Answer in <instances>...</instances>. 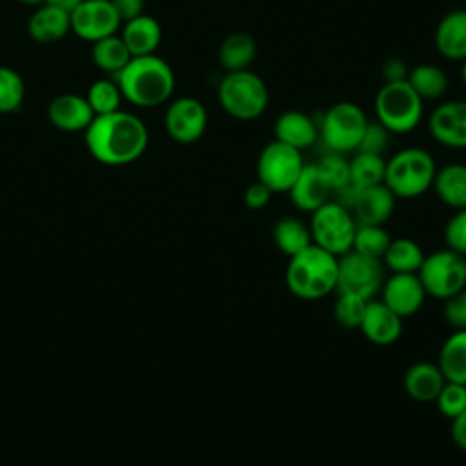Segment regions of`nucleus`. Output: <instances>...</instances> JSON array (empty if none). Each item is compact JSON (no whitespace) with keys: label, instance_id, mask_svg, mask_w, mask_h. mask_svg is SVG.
Returning <instances> with one entry per match:
<instances>
[{"label":"nucleus","instance_id":"nucleus-1","mask_svg":"<svg viewBox=\"0 0 466 466\" xmlns=\"http://www.w3.org/2000/svg\"><path fill=\"white\" fill-rule=\"evenodd\" d=\"M91 157L106 166H126L138 160L149 142L146 124L129 111L96 115L84 131Z\"/></svg>","mask_w":466,"mask_h":466},{"label":"nucleus","instance_id":"nucleus-2","mask_svg":"<svg viewBox=\"0 0 466 466\" xmlns=\"http://www.w3.org/2000/svg\"><path fill=\"white\" fill-rule=\"evenodd\" d=\"M122 96L137 107H157L167 102L175 89V73L158 55L131 56L115 75Z\"/></svg>","mask_w":466,"mask_h":466},{"label":"nucleus","instance_id":"nucleus-3","mask_svg":"<svg viewBox=\"0 0 466 466\" xmlns=\"http://www.w3.org/2000/svg\"><path fill=\"white\" fill-rule=\"evenodd\" d=\"M339 257L309 244L289 257L284 280L289 293L300 300H320L337 291Z\"/></svg>","mask_w":466,"mask_h":466},{"label":"nucleus","instance_id":"nucleus-4","mask_svg":"<svg viewBox=\"0 0 466 466\" xmlns=\"http://www.w3.org/2000/svg\"><path fill=\"white\" fill-rule=\"evenodd\" d=\"M437 171L435 158L424 147H404L386 160L384 186L399 200H413L431 189Z\"/></svg>","mask_w":466,"mask_h":466},{"label":"nucleus","instance_id":"nucleus-5","mask_svg":"<svg viewBox=\"0 0 466 466\" xmlns=\"http://www.w3.org/2000/svg\"><path fill=\"white\" fill-rule=\"evenodd\" d=\"M217 100L226 115L240 122L260 118L269 104V89L251 69L228 71L217 87Z\"/></svg>","mask_w":466,"mask_h":466},{"label":"nucleus","instance_id":"nucleus-6","mask_svg":"<svg viewBox=\"0 0 466 466\" xmlns=\"http://www.w3.org/2000/svg\"><path fill=\"white\" fill-rule=\"evenodd\" d=\"M375 120L391 135H408L419 127L424 115V100L406 80L384 82L373 102Z\"/></svg>","mask_w":466,"mask_h":466},{"label":"nucleus","instance_id":"nucleus-7","mask_svg":"<svg viewBox=\"0 0 466 466\" xmlns=\"http://www.w3.org/2000/svg\"><path fill=\"white\" fill-rule=\"evenodd\" d=\"M311 242L335 257H342L351 251L353 237L357 231V220L353 211L340 200L329 198L320 208L309 213Z\"/></svg>","mask_w":466,"mask_h":466},{"label":"nucleus","instance_id":"nucleus-8","mask_svg":"<svg viewBox=\"0 0 466 466\" xmlns=\"http://www.w3.org/2000/svg\"><path fill=\"white\" fill-rule=\"evenodd\" d=\"M370 118L364 109L350 100L331 104L319 120V138L331 153L357 151Z\"/></svg>","mask_w":466,"mask_h":466},{"label":"nucleus","instance_id":"nucleus-9","mask_svg":"<svg viewBox=\"0 0 466 466\" xmlns=\"http://www.w3.org/2000/svg\"><path fill=\"white\" fill-rule=\"evenodd\" d=\"M428 297L446 300L466 288V257L450 248L424 255L417 271Z\"/></svg>","mask_w":466,"mask_h":466},{"label":"nucleus","instance_id":"nucleus-10","mask_svg":"<svg viewBox=\"0 0 466 466\" xmlns=\"http://www.w3.org/2000/svg\"><path fill=\"white\" fill-rule=\"evenodd\" d=\"M304 167L302 151L273 138L257 158V180L271 189V193H288Z\"/></svg>","mask_w":466,"mask_h":466},{"label":"nucleus","instance_id":"nucleus-11","mask_svg":"<svg viewBox=\"0 0 466 466\" xmlns=\"http://www.w3.org/2000/svg\"><path fill=\"white\" fill-rule=\"evenodd\" d=\"M384 279V266L379 258L360 255L353 249L339 257L337 293H350L371 300L379 295Z\"/></svg>","mask_w":466,"mask_h":466},{"label":"nucleus","instance_id":"nucleus-12","mask_svg":"<svg viewBox=\"0 0 466 466\" xmlns=\"http://www.w3.org/2000/svg\"><path fill=\"white\" fill-rule=\"evenodd\" d=\"M164 127L171 140L178 144L197 142L208 127V111L195 96H178L166 107Z\"/></svg>","mask_w":466,"mask_h":466},{"label":"nucleus","instance_id":"nucleus-13","mask_svg":"<svg viewBox=\"0 0 466 466\" xmlns=\"http://www.w3.org/2000/svg\"><path fill=\"white\" fill-rule=\"evenodd\" d=\"M69 16L71 31L91 44L116 35L122 24L109 0H84Z\"/></svg>","mask_w":466,"mask_h":466},{"label":"nucleus","instance_id":"nucleus-14","mask_svg":"<svg viewBox=\"0 0 466 466\" xmlns=\"http://www.w3.org/2000/svg\"><path fill=\"white\" fill-rule=\"evenodd\" d=\"M380 300L400 319L413 317L424 306L426 291L417 273H390L379 291Z\"/></svg>","mask_w":466,"mask_h":466},{"label":"nucleus","instance_id":"nucleus-15","mask_svg":"<svg viewBox=\"0 0 466 466\" xmlns=\"http://www.w3.org/2000/svg\"><path fill=\"white\" fill-rule=\"evenodd\" d=\"M431 138L450 149H466V100H446L428 116Z\"/></svg>","mask_w":466,"mask_h":466},{"label":"nucleus","instance_id":"nucleus-16","mask_svg":"<svg viewBox=\"0 0 466 466\" xmlns=\"http://www.w3.org/2000/svg\"><path fill=\"white\" fill-rule=\"evenodd\" d=\"M395 195L384 184H377L353 191L350 209L357 224L384 226L395 211Z\"/></svg>","mask_w":466,"mask_h":466},{"label":"nucleus","instance_id":"nucleus-17","mask_svg":"<svg viewBox=\"0 0 466 466\" xmlns=\"http://www.w3.org/2000/svg\"><path fill=\"white\" fill-rule=\"evenodd\" d=\"M402 320L393 313L380 299H371L366 304V311L359 329L375 346H391L402 335Z\"/></svg>","mask_w":466,"mask_h":466},{"label":"nucleus","instance_id":"nucleus-18","mask_svg":"<svg viewBox=\"0 0 466 466\" xmlns=\"http://www.w3.org/2000/svg\"><path fill=\"white\" fill-rule=\"evenodd\" d=\"M288 195L291 204L297 209L311 213L331 198L333 189L315 162V164H304L300 175L289 187Z\"/></svg>","mask_w":466,"mask_h":466},{"label":"nucleus","instance_id":"nucleus-19","mask_svg":"<svg viewBox=\"0 0 466 466\" xmlns=\"http://www.w3.org/2000/svg\"><path fill=\"white\" fill-rule=\"evenodd\" d=\"M47 118L56 129L66 133H75V131H86L87 126L93 122L95 113L89 107L86 96L64 93L55 96L49 102Z\"/></svg>","mask_w":466,"mask_h":466},{"label":"nucleus","instance_id":"nucleus-20","mask_svg":"<svg viewBox=\"0 0 466 466\" xmlns=\"http://www.w3.org/2000/svg\"><path fill=\"white\" fill-rule=\"evenodd\" d=\"M275 138L302 151L319 140V124L300 109L282 111L273 124Z\"/></svg>","mask_w":466,"mask_h":466},{"label":"nucleus","instance_id":"nucleus-21","mask_svg":"<svg viewBox=\"0 0 466 466\" xmlns=\"http://www.w3.org/2000/svg\"><path fill=\"white\" fill-rule=\"evenodd\" d=\"M433 42L441 56L451 62H462L466 58V9L446 13L435 27Z\"/></svg>","mask_w":466,"mask_h":466},{"label":"nucleus","instance_id":"nucleus-22","mask_svg":"<svg viewBox=\"0 0 466 466\" xmlns=\"http://www.w3.org/2000/svg\"><path fill=\"white\" fill-rule=\"evenodd\" d=\"M120 38L124 40L131 56L155 55V51L162 40V27L157 18L142 13L138 16L124 22Z\"/></svg>","mask_w":466,"mask_h":466},{"label":"nucleus","instance_id":"nucleus-23","mask_svg":"<svg viewBox=\"0 0 466 466\" xmlns=\"http://www.w3.org/2000/svg\"><path fill=\"white\" fill-rule=\"evenodd\" d=\"M69 31H71L69 13L58 9L51 4L38 5L27 22V35L38 44L58 42Z\"/></svg>","mask_w":466,"mask_h":466},{"label":"nucleus","instance_id":"nucleus-24","mask_svg":"<svg viewBox=\"0 0 466 466\" xmlns=\"http://www.w3.org/2000/svg\"><path fill=\"white\" fill-rule=\"evenodd\" d=\"M446 379L437 362L419 360L404 373V390L417 402H433Z\"/></svg>","mask_w":466,"mask_h":466},{"label":"nucleus","instance_id":"nucleus-25","mask_svg":"<svg viewBox=\"0 0 466 466\" xmlns=\"http://www.w3.org/2000/svg\"><path fill=\"white\" fill-rule=\"evenodd\" d=\"M431 189L444 206L451 209L466 208V164L451 162L437 167Z\"/></svg>","mask_w":466,"mask_h":466},{"label":"nucleus","instance_id":"nucleus-26","mask_svg":"<svg viewBox=\"0 0 466 466\" xmlns=\"http://www.w3.org/2000/svg\"><path fill=\"white\" fill-rule=\"evenodd\" d=\"M257 40L246 31L229 33L218 46V64L228 71L249 69L257 58Z\"/></svg>","mask_w":466,"mask_h":466},{"label":"nucleus","instance_id":"nucleus-27","mask_svg":"<svg viewBox=\"0 0 466 466\" xmlns=\"http://www.w3.org/2000/svg\"><path fill=\"white\" fill-rule=\"evenodd\" d=\"M437 366L450 382L466 384V329H453L441 344Z\"/></svg>","mask_w":466,"mask_h":466},{"label":"nucleus","instance_id":"nucleus-28","mask_svg":"<svg viewBox=\"0 0 466 466\" xmlns=\"http://www.w3.org/2000/svg\"><path fill=\"white\" fill-rule=\"evenodd\" d=\"M424 260V251L417 240L408 237L391 238L380 262L390 273H417Z\"/></svg>","mask_w":466,"mask_h":466},{"label":"nucleus","instance_id":"nucleus-29","mask_svg":"<svg viewBox=\"0 0 466 466\" xmlns=\"http://www.w3.org/2000/svg\"><path fill=\"white\" fill-rule=\"evenodd\" d=\"M406 82L422 100H439L448 91V75L437 64H417L408 69Z\"/></svg>","mask_w":466,"mask_h":466},{"label":"nucleus","instance_id":"nucleus-30","mask_svg":"<svg viewBox=\"0 0 466 466\" xmlns=\"http://www.w3.org/2000/svg\"><path fill=\"white\" fill-rule=\"evenodd\" d=\"M273 242L288 257H293L313 244L309 226L297 217H282L275 222Z\"/></svg>","mask_w":466,"mask_h":466},{"label":"nucleus","instance_id":"nucleus-31","mask_svg":"<svg viewBox=\"0 0 466 466\" xmlns=\"http://www.w3.org/2000/svg\"><path fill=\"white\" fill-rule=\"evenodd\" d=\"M384 155L357 151L350 158V187L353 191L384 182Z\"/></svg>","mask_w":466,"mask_h":466},{"label":"nucleus","instance_id":"nucleus-32","mask_svg":"<svg viewBox=\"0 0 466 466\" xmlns=\"http://www.w3.org/2000/svg\"><path fill=\"white\" fill-rule=\"evenodd\" d=\"M91 58L98 69L116 75L131 60V55L120 35H111L93 42Z\"/></svg>","mask_w":466,"mask_h":466},{"label":"nucleus","instance_id":"nucleus-33","mask_svg":"<svg viewBox=\"0 0 466 466\" xmlns=\"http://www.w3.org/2000/svg\"><path fill=\"white\" fill-rule=\"evenodd\" d=\"M122 98L124 96L120 93L118 84L115 80H109V78L95 80L87 87V95H86V100H87L89 107L93 109L95 116L118 111L120 104H122Z\"/></svg>","mask_w":466,"mask_h":466},{"label":"nucleus","instance_id":"nucleus-34","mask_svg":"<svg viewBox=\"0 0 466 466\" xmlns=\"http://www.w3.org/2000/svg\"><path fill=\"white\" fill-rule=\"evenodd\" d=\"M391 237L386 231L384 226H373V224H359L355 237H353V246L351 249L371 257V258H382Z\"/></svg>","mask_w":466,"mask_h":466},{"label":"nucleus","instance_id":"nucleus-35","mask_svg":"<svg viewBox=\"0 0 466 466\" xmlns=\"http://www.w3.org/2000/svg\"><path fill=\"white\" fill-rule=\"evenodd\" d=\"M24 80L13 67L0 66V113H15L24 102Z\"/></svg>","mask_w":466,"mask_h":466},{"label":"nucleus","instance_id":"nucleus-36","mask_svg":"<svg viewBox=\"0 0 466 466\" xmlns=\"http://www.w3.org/2000/svg\"><path fill=\"white\" fill-rule=\"evenodd\" d=\"M368 300L350 295V293H337L335 304H333V317L337 324L344 329H359L364 311H366Z\"/></svg>","mask_w":466,"mask_h":466},{"label":"nucleus","instance_id":"nucleus-37","mask_svg":"<svg viewBox=\"0 0 466 466\" xmlns=\"http://www.w3.org/2000/svg\"><path fill=\"white\" fill-rule=\"evenodd\" d=\"M317 166L324 173L326 180L329 182L333 193H340L342 189L350 187V160L340 153L328 151Z\"/></svg>","mask_w":466,"mask_h":466},{"label":"nucleus","instance_id":"nucleus-38","mask_svg":"<svg viewBox=\"0 0 466 466\" xmlns=\"http://www.w3.org/2000/svg\"><path fill=\"white\" fill-rule=\"evenodd\" d=\"M433 402L437 404L441 415L450 420L455 419L466 410V384L446 380Z\"/></svg>","mask_w":466,"mask_h":466},{"label":"nucleus","instance_id":"nucleus-39","mask_svg":"<svg viewBox=\"0 0 466 466\" xmlns=\"http://www.w3.org/2000/svg\"><path fill=\"white\" fill-rule=\"evenodd\" d=\"M446 248L466 257V208L455 209L444 226Z\"/></svg>","mask_w":466,"mask_h":466},{"label":"nucleus","instance_id":"nucleus-40","mask_svg":"<svg viewBox=\"0 0 466 466\" xmlns=\"http://www.w3.org/2000/svg\"><path fill=\"white\" fill-rule=\"evenodd\" d=\"M390 137H391V133L382 124H379L377 120H370L366 129H364V135L360 138V144H359L357 151L384 155V151L390 144Z\"/></svg>","mask_w":466,"mask_h":466},{"label":"nucleus","instance_id":"nucleus-41","mask_svg":"<svg viewBox=\"0 0 466 466\" xmlns=\"http://www.w3.org/2000/svg\"><path fill=\"white\" fill-rule=\"evenodd\" d=\"M442 317L453 329H466V288L442 300Z\"/></svg>","mask_w":466,"mask_h":466},{"label":"nucleus","instance_id":"nucleus-42","mask_svg":"<svg viewBox=\"0 0 466 466\" xmlns=\"http://www.w3.org/2000/svg\"><path fill=\"white\" fill-rule=\"evenodd\" d=\"M271 197H273L271 189L268 186H264L260 180H255L244 191V204H246V208L258 211V209H264L271 202Z\"/></svg>","mask_w":466,"mask_h":466},{"label":"nucleus","instance_id":"nucleus-43","mask_svg":"<svg viewBox=\"0 0 466 466\" xmlns=\"http://www.w3.org/2000/svg\"><path fill=\"white\" fill-rule=\"evenodd\" d=\"M109 2L122 22H127L144 13V0H109Z\"/></svg>","mask_w":466,"mask_h":466},{"label":"nucleus","instance_id":"nucleus-44","mask_svg":"<svg viewBox=\"0 0 466 466\" xmlns=\"http://www.w3.org/2000/svg\"><path fill=\"white\" fill-rule=\"evenodd\" d=\"M408 69H410V67H408L400 58H397V56L388 58V60L384 62V66H382V78H384V82L406 80Z\"/></svg>","mask_w":466,"mask_h":466},{"label":"nucleus","instance_id":"nucleus-45","mask_svg":"<svg viewBox=\"0 0 466 466\" xmlns=\"http://www.w3.org/2000/svg\"><path fill=\"white\" fill-rule=\"evenodd\" d=\"M450 435H451V441L453 444L466 451V410L457 415L455 419H451V428H450Z\"/></svg>","mask_w":466,"mask_h":466},{"label":"nucleus","instance_id":"nucleus-46","mask_svg":"<svg viewBox=\"0 0 466 466\" xmlns=\"http://www.w3.org/2000/svg\"><path fill=\"white\" fill-rule=\"evenodd\" d=\"M82 2H84V0H46V4H51V5L62 9V11L69 13V15H71Z\"/></svg>","mask_w":466,"mask_h":466},{"label":"nucleus","instance_id":"nucleus-47","mask_svg":"<svg viewBox=\"0 0 466 466\" xmlns=\"http://www.w3.org/2000/svg\"><path fill=\"white\" fill-rule=\"evenodd\" d=\"M20 4H24V5H42V4H46V0H18Z\"/></svg>","mask_w":466,"mask_h":466},{"label":"nucleus","instance_id":"nucleus-48","mask_svg":"<svg viewBox=\"0 0 466 466\" xmlns=\"http://www.w3.org/2000/svg\"><path fill=\"white\" fill-rule=\"evenodd\" d=\"M461 80L466 86V58L461 62Z\"/></svg>","mask_w":466,"mask_h":466}]
</instances>
